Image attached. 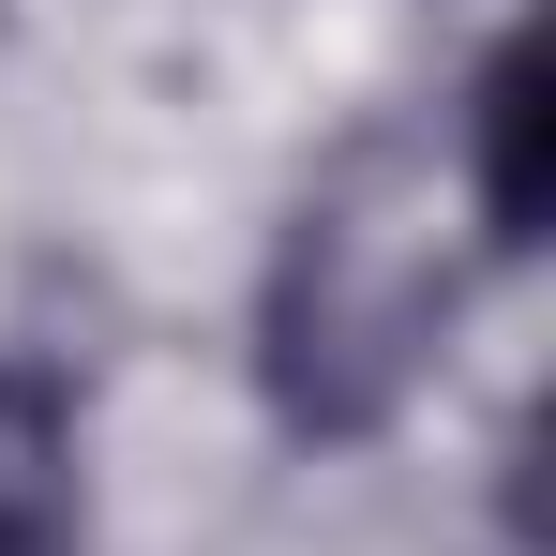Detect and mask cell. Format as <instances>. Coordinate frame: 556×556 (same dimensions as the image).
<instances>
[{
	"instance_id": "6da1fadb",
	"label": "cell",
	"mask_w": 556,
	"mask_h": 556,
	"mask_svg": "<svg viewBox=\"0 0 556 556\" xmlns=\"http://www.w3.org/2000/svg\"><path fill=\"white\" fill-rule=\"evenodd\" d=\"M437 316H452V256H437L406 151H346V181L301 195V226L271 256L256 376L301 437H376L406 406V376L437 362Z\"/></svg>"
},
{
	"instance_id": "7a4b0ae2",
	"label": "cell",
	"mask_w": 556,
	"mask_h": 556,
	"mask_svg": "<svg viewBox=\"0 0 556 556\" xmlns=\"http://www.w3.org/2000/svg\"><path fill=\"white\" fill-rule=\"evenodd\" d=\"M542 30H511L496 61H481V91H466V181H481V241H542Z\"/></svg>"
},
{
	"instance_id": "3957f363",
	"label": "cell",
	"mask_w": 556,
	"mask_h": 556,
	"mask_svg": "<svg viewBox=\"0 0 556 556\" xmlns=\"http://www.w3.org/2000/svg\"><path fill=\"white\" fill-rule=\"evenodd\" d=\"M0 556H76V406L30 362H0Z\"/></svg>"
}]
</instances>
